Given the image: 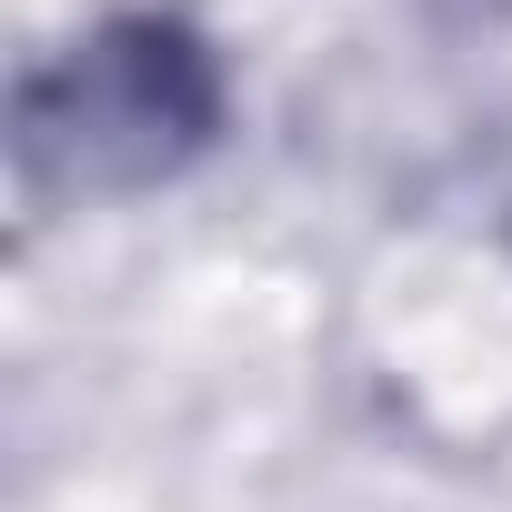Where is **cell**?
I'll return each instance as SVG.
<instances>
[{
  "instance_id": "7a4b0ae2",
  "label": "cell",
  "mask_w": 512,
  "mask_h": 512,
  "mask_svg": "<svg viewBox=\"0 0 512 512\" xmlns=\"http://www.w3.org/2000/svg\"><path fill=\"white\" fill-rule=\"evenodd\" d=\"M422 11H432L442 31H502V21H512V0H422Z\"/></svg>"
},
{
  "instance_id": "6da1fadb",
  "label": "cell",
  "mask_w": 512,
  "mask_h": 512,
  "mask_svg": "<svg viewBox=\"0 0 512 512\" xmlns=\"http://www.w3.org/2000/svg\"><path fill=\"white\" fill-rule=\"evenodd\" d=\"M221 51L171 11H121L21 81V171L41 191H151L221 141Z\"/></svg>"
}]
</instances>
